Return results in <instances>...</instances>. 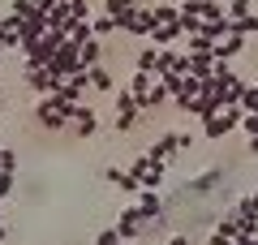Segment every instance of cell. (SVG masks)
<instances>
[{"label":"cell","instance_id":"4","mask_svg":"<svg viewBox=\"0 0 258 245\" xmlns=\"http://www.w3.org/2000/svg\"><path fill=\"white\" fill-rule=\"evenodd\" d=\"M189 142H194L189 134H164L159 142H151V146H147V155H151V159H164V163H168L172 155H181Z\"/></svg>","mask_w":258,"mask_h":245},{"label":"cell","instance_id":"2","mask_svg":"<svg viewBox=\"0 0 258 245\" xmlns=\"http://www.w3.org/2000/svg\"><path fill=\"white\" fill-rule=\"evenodd\" d=\"M129 176H134L142 190H159L164 176H168V163H164V159H151V155H138L134 168H129Z\"/></svg>","mask_w":258,"mask_h":245},{"label":"cell","instance_id":"21","mask_svg":"<svg viewBox=\"0 0 258 245\" xmlns=\"http://www.w3.org/2000/svg\"><path fill=\"white\" fill-rule=\"evenodd\" d=\"M198 18L203 22H224L228 13H224V0H198Z\"/></svg>","mask_w":258,"mask_h":245},{"label":"cell","instance_id":"16","mask_svg":"<svg viewBox=\"0 0 258 245\" xmlns=\"http://www.w3.org/2000/svg\"><path fill=\"white\" fill-rule=\"evenodd\" d=\"M138 5H142V0H103V13H108V18H116V22H125Z\"/></svg>","mask_w":258,"mask_h":245},{"label":"cell","instance_id":"39","mask_svg":"<svg viewBox=\"0 0 258 245\" xmlns=\"http://www.w3.org/2000/svg\"><path fill=\"white\" fill-rule=\"evenodd\" d=\"M69 5H78V0H69Z\"/></svg>","mask_w":258,"mask_h":245},{"label":"cell","instance_id":"34","mask_svg":"<svg viewBox=\"0 0 258 245\" xmlns=\"http://www.w3.org/2000/svg\"><path fill=\"white\" fill-rule=\"evenodd\" d=\"M168 245H189V236H185V232H176V236H172Z\"/></svg>","mask_w":258,"mask_h":245},{"label":"cell","instance_id":"36","mask_svg":"<svg viewBox=\"0 0 258 245\" xmlns=\"http://www.w3.org/2000/svg\"><path fill=\"white\" fill-rule=\"evenodd\" d=\"M5 241H9V228H5V224H0V245H5Z\"/></svg>","mask_w":258,"mask_h":245},{"label":"cell","instance_id":"3","mask_svg":"<svg viewBox=\"0 0 258 245\" xmlns=\"http://www.w3.org/2000/svg\"><path fill=\"white\" fill-rule=\"evenodd\" d=\"M155 26H159V22H155V9H151V5H138V9L120 22V30L134 35V39H151V30H155Z\"/></svg>","mask_w":258,"mask_h":245},{"label":"cell","instance_id":"31","mask_svg":"<svg viewBox=\"0 0 258 245\" xmlns=\"http://www.w3.org/2000/svg\"><path fill=\"white\" fill-rule=\"evenodd\" d=\"M9 194H13V172L0 168V198H9Z\"/></svg>","mask_w":258,"mask_h":245},{"label":"cell","instance_id":"22","mask_svg":"<svg viewBox=\"0 0 258 245\" xmlns=\"http://www.w3.org/2000/svg\"><path fill=\"white\" fill-rule=\"evenodd\" d=\"M91 30H95V39H103V35H116L120 22H116V18H108V13H99V18H91Z\"/></svg>","mask_w":258,"mask_h":245},{"label":"cell","instance_id":"18","mask_svg":"<svg viewBox=\"0 0 258 245\" xmlns=\"http://www.w3.org/2000/svg\"><path fill=\"white\" fill-rule=\"evenodd\" d=\"M91 86L99 95H116V82H112V73L103 69V65H95V69H91Z\"/></svg>","mask_w":258,"mask_h":245},{"label":"cell","instance_id":"38","mask_svg":"<svg viewBox=\"0 0 258 245\" xmlns=\"http://www.w3.org/2000/svg\"><path fill=\"white\" fill-rule=\"evenodd\" d=\"M0 224H5V207H0Z\"/></svg>","mask_w":258,"mask_h":245},{"label":"cell","instance_id":"26","mask_svg":"<svg viewBox=\"0 0 258 245\" xmlns=\"http://www.w3.org/2000/svg\"><path fill=\"white\" fill-rule=\"evenodd\" d=\"M35 9H39L35 0H9V13H13V18H22V22H26L30 13H35Z\"/></svg>","mask_w":258,"mask_h":245},{"label":"cell","instance_id":"5","mask_svg":"<svg viewBox=\"0 0 258 245\" xmlns=\"http://www.w3.org/2000/svg\"><path fill=\"white\" fill-rule=\"evenodd\" d=\"M26 86L39 95V99H43V95H56V91H60V82H56L52 73L43 69V65H26Z\"/></svg>","mask_w":258,"mask_h":245},{"label":"cell","instance_id":"6","mask_svg":"<svg viewBox=\"0 0 258 245\" xmlns=\"http://www.w3.org/2000/svg\"><path fill=\"white\" fill-rule=\"evenodd\" d=\"M112 228H116V232L125 236V241H138V236L147 232V224H142L138 207H125V211H120V215H116V224H112Z\"/></svg>","mask_w":258,"mask_h":245},{"label":"cell","instance_id":"20","mask_svg":"<svg viewBox=\"0 0 258 245\" xmlns=\"http://www.w3.org/2000/svg\"><path fill=\"white\" fill-rule=\"evenodd\" d=\"M78 56H82V69H95V65L103 60V43H99V39H86Z\"/></svg>","mask_w":258,"mask_h":245},{"label":"cell","instance_id":"1","mask_svg":"<svg viewBox=\"0 0 258 245\" xmlns=\"http://www.w3.org/2000/svg\"><path fill=\"white\" fill-rule=\"evenodd\" d=\"M241 116H245V108L241 103H232V108H220L215 116L203 120V138L207 142H220V138H228L232 129H241Z\"/></svg>","mask_w":258,"mask_h":245},{"label":"cell","instance_id":"30","mask_svg":"<svg viewBox=\"0 0 258 245\" xmlns=\"http://www.w3.org/2000/svg\"><path fill=\"white\" fill-rule=\"evenodd\" d=\"M0 168H9V172H18V151H9V146H5V151H0Z\"/></svg>","mask_w":258,"mask_h":245},{"label":"cell","instance_id":"7","mask_svg":"<svg viewBox=\"0 0 258 245\" xmlns=\"http://www.w3.org/2000/svg\"><path fill=\"white\" fill-rule=\"evenodd\" d=\"M138 215H142V224H151V219H159L164 215V198H159V190H138Z\"/></svg>","mask_w":258,"mask_h":245},{"label":"cell","instance_id":"11","mask_svg":"<svg viewBox=\"0 0 258 245\" xmlns=\"http://www.w3.org/2000/svg\"><path fill=\"white\" fill-rule=\"evenodd\" d=\"M95 129H99V116H95V108L82 103V112H78V120H74V134L86 142V138H95Z\"/></svg>","mask_w":258,"mask_h":245},{"label":"cell","instance_id":"35","mask_svg":"<svg viewBox=\"0 0 258 245\" xmlns=\"http://www.w3.org/2000/svg\"><path fill=\"white\" fill-rule=\"evenodd\" d=\"M35 5H39V9H52V5H56V0H35Z\"/></svg>","mask_w":258,"mask_h":245},{"label":"cell","instance_id":"19","mask_svg":"<svg viewBox=\"0 0 258 245\" xmlns=\"http://www.w3.org/2000/svg\"><path fill=\"white\" fill-rule=\"evenodd\" d=\"M215 181H220V168H207V172H198V181L185 185V194H207V190H215Z\"/></svg>","mask_w":258,"mask_h":245},{"label":"cell","instance_id":"12","mask_svg":"<svg viewBox=\"0 0 258 245\" xmlns=\"http://www.w3.org/2000/svg\"><path fill=\"white\" fill-rule=\"evenodd\" d=\"M112 99H116V116H142V103H138V95L129 91V86H125V91H116Z\"/></svg>","mask_w":258,"mask_h":245},{"label":"cell","instance_id":"32","mask_svg":"<svg viewBox=\"0 0 258 245\" xmlns=\"http://www.w3.org/2000/svg\"><path fill=\"white\" fill-rule=\"evenodd\" d=\"M134 125H138V116H116V120H112V129H116V134H129Z\"/></svg>","mask_w":258,"mask_h":245},{"label":"cell","instance_id":"23","mask_svg":"<svg viewBox=\"0 0 258 245\" xmlns=\"http://www.w3.org/2000/svg\"><path fill=\"white\" fill-rule=\"evenodd\" d=\"M224 13H228L232 22H241V18L254 13V0H224Z\"/></svg>","mask_w":258,"mask_h":245},{"label":"cell","instance_id":"9","mask_svg":"<svg viewBox=\"0 0 258 245\" xmlns=\"http://www.w3.org/2000/svg\"><path fill=\"white\" fill-rule=\"evenodd\" d=\"M181 39H185L181 22H168V26H155V30H151V43H155V47H176Z\"/></svg>","mask_w":258,"mask_h":245},{"label":"cell","instance_id":"13","mask_svg":"<svg viewBox=\"0 0 258 245\" xmlns=\"http://www.w3.org/2000/svg\"><path fill=\"white\" fill-rule=\"evenodd\" d=\"M237 52H245V39H241V35H228V39H220V43L211 47V56H215V60H232Z\"/></svg>","mask_w":258,"mask_h":245},{"label":"cell","instance_id":"17","mask_svg":"<svg viewBox=\"0 0 258 245\" xmlns=\"http://www.w3.org/2000/svg\"><path fill=\"white\" fill-rule=\"evenodd\" d=\"M155 73H147V69H134V73H129V91H134V95H138V99H142V95H147L151 91V86H155Z\"/></svg>","mask_w":258,"mask_h":245},{"label":"cell","instance_id":"10","mask_svg":"<svg viewBox=\"0 0 258 245\" xmlns=\"http://www.w3.org/2000/svg\"><path fill=\"white\" fill-rule=\"evenodd\" d=\"M138 103H142V112H151V108H172V91H168L164 82H155V86H151Z\"/></svg>","mask_w":258,"mask_h":245},{"label":"cell","instance_id":"41","mask_svg":"<svg viewBox=\"0 0 258 245\" xmlns=\"http://www.w3.org/2000/svg\"><path fill=\"white\" fill-rule=\"evenodd\" d=\"M0 112H5V108H0Z\"/></svg>","mask_w":258,"mask_h":245},{"label":"cell","instance_id":"8","mask_svg":"<svg viewBox=\"0 0 258 245\" xmlns=\"http://www.w3.org/2000/svg\"><path fill=\"white\" fill-rule=\"evenodd\" d=\"M22 26H26V22H22V18H13V13H9L5 22H0V43H5V52L22 47Z\"/></svg>","mask_w":258,"mask_h":245},{"label":"cell","instance_id":"29","mask_svg":"<svg viewBox=\"0 0 258 245\" xmlns=\"http://www.w3.org/2000/svg\"><path fill=\"white\" fill-rule=\"evenodd\" d=\"M241 129H245V138H258V112H245L241 116Z\"/></svg>","mask_w":258,"mask_h":245},{"label":"cell","instance_id":"25","mask_svg":"<svg viewBox=\"0 0 258 245\" xmlns=\"http://www.w3.org/2000/svg\"><path fill=\"white\" fill-rule=\"evenodd\" d=\"M151 9H155V22H159V26H168V22H181V9H176V5H151Z\"/></svg>","mask_w":258,"mask_h":245},{"label":"cell","instance_id":"33","mask_svg":"<svg viewBox=\"0 0 258 245\" xmlns=\"http://www.w3.org/2000/svg\"><path fill=\"white\" fill-rule=\"evenodd\" d=\"M207 245H232V236H224V232H211V236H207Z\"/></svg>","mask_w":258,"mask_h":245},{"label":"cell","instance_id":"14","mask_svg":"<svg viewBox=\"0 0 258 245\" xmlns=\"http://www.w3.org/2000/svg\"><path fill=\"white\" fill-rule=\"evenodd\" d=\"M159 52H164V47H155L151 39H142V52H138V60H134V69L155 73V69H159Z\"/></svg>","mask_w":258,"mask_h":245},{"label":"cell","instance_id":"40","mask_svg":"<svg viewBox=\"0 0 258 245\" xmlns=\"http://www.w3.org/2000/svg\"><path fill=\"white\" fill-rule=\"evenodd\" d=\"M0 52H5V43H0Z\"/></svg>","mask_w":258,"mask_h":245},{"label":"cell","instance_id":"24","mask_svg":"<svg viewBox=\"0 0 258 245\" xmlns=\"http://www.w3.org/2000/svg\"><path fill=\"white\" fill-rule=\"evenodd\" d=\"M35 116H39V125H43V129H52V134H60V129H69V120H64L60 112H35Z\"/></svg>","mask_w":258,"mask_h":245},{"label":"cell","instance_id":"37","mask_svg":"<svg viewBox=\"0 0 258 245\" xmlns=\"http://www.w3.org/2000/svg\"><path fill=\"white\" fill-rule=\"evenodd\" d=\"M0 108H5V86H0Z\"/></svg>","mask_w":258,"mask_h":245},{"label":"cell","instance_id":"28","mask_svg":"<svg viewBox=\"0 0 258 245\" xmlns=\"http://www.w3.org/2000/svg\"><path fill=\"white\" fill-rule=\"evenodd\" d=\"M95 245H125V236H120L116 228H103V232L95 236Z\"/></svg>","mask_w":258,"mask_h":245},{"label":"cell","instance_id":"27","mask_svg":"<svg viewBox=\"0 0 258 245\" xmlns=\"http://www.w3.org/2000/svg\"><path fill=\"white\" fill-rule=\"evenodd\" d=\"M241 108H245V112H258V82H249V86H245V95H241Z\"/></svg>","mask_w":258,"mask_h":245},{"label":"cell","instance_id":"15","mask_svg":"<svg viewBox=\"0 0 258 245\" xmlns=\"http://www.w3.org/2000/svg\"><path fill=\"white\" fill-rule=\"evenodd\" d=\"M181 52H185V47H181ZM211 69H215V56H211V52H189V73L211 78Z\"/></svg>","mask_w":258,"mask_h":245}]
</instances>
